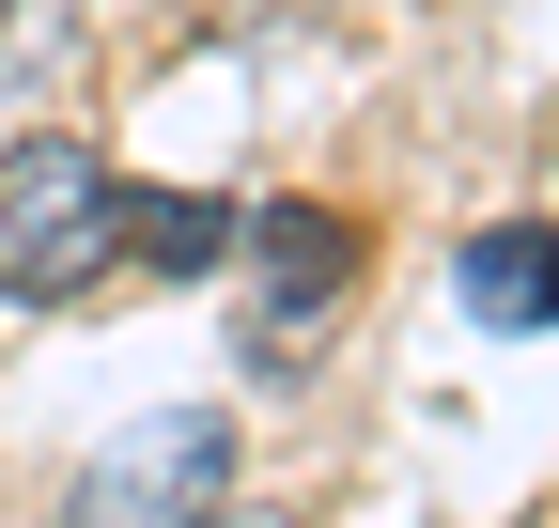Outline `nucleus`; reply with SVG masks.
<instances>
[{
    "instance_id": "f257e3e1",
    "label": "nucleus",
    "mask_w": 559,
    "mask_h": 528,
    "mask_svg": "<svg viewBox=\"0 0 559 528\" xmlns=\"http://www.w3.org/2000/svg\"><path fill=\"white\" fill-rule=\"evenodd\" d=\"M124 264V171L94 141H16L0 156V296H94Z\"/></svg>"
},
{
    "instance_id": "f03ea898",
    "label": "nucleus",
    "mask_w": 559,
    "mask_h": 528,
    "mask_svg": "<svg viewBox=\"0 0 559 528\" xmlns=\"http://www.w3.org/2000/svg\"><path fill=\"white\" fill-rule=\"evenodd\" d=\"M218 482H234V420L218 405H156V420H124L94 467H79L62 528H202Z\"/></svg>"
},
{
    "instance_id": "7ed1b4c3",
    "label": "nucleus",
    "mask_w": 559,
    "mask_h": 528,
    "mask_svg": "<svg viewBox=\"0 0 559 528\" xmlns=\"http://www.w3.org/2000/svg\"><path fill=\"white\" fill-rule=\"evenodd\" d=\"M249 249H264V311H249V358H280V343H296V326L342 296V264H358V218H342V203H280Z\"/></svg>"
},
{
    "instance_id": "20e7f679",
    "label": "nucleus",
    "mask_w": 559,
    "mask_h": 528,
    "mask_svg": "<svg viewBox=\"0 0 559 528\" xmlns=\"http://www.w3.org/2000/svg\"><path fill=\"white\" fill-rule=\"evenodd\" d=\"M466 311L481 326H559V218H513L466 249Z\"/></svg>"
},
{
    "instance_id": "39448f33",
    "label": "nucleus",
    "mask_w": 559,
    "mask_h": 528,
    "mask_svg": "<svg viewBox=\"0 0 559 528\" xmlns=\"http://www.w3.org/2000/svg\"><path fill=\"white\" fill-rule=\"evenodd\" d=\"M218 16H249V32H264V16H311V0H218Z\"/></svg>"
},
{
    "instance_id": "423d86ee",
    "label": "nucleus",
    "mask_w": 559,
    "mask_h": 528,
    "mask_svg": "<svg viewBox=\"0 0 559 528\" xmlns=\"http://www.w3.org/2000/svg\"><path fill=\"white\" fill-rule=\"evenodd\" d=\"M202 528H296V513H202Z\"/></svg>"
},
{
    "instance_id": "0eeeda50",
    "label": "nucleus",
    "mask_w": 559,
    "mask_h": 528,
    "mask_svg": "<svg viewBox=\"0 0 559 528\" xmlns=\"http://www.w3.org/2000/svg\"><path fill=\"white\" fill-rule=\"evenodd\" d=\"M0 16H16V0H0Z\"/></svg>"
}]
</instances>
